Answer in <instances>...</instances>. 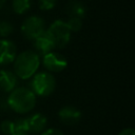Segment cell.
I'll list each match as a JSON object with an SVG mask.
<instances>
[{
	"label": "cell",
	"instance_id": "cell-12",
	"mask_svg": "<svg viewBox=\"0 0 135 135\" xmlns=\"http://www.w3.org/2000/svg\"><path fill=\"white\" fill-rule=\"evenodd\" d=\"M86 8L84 4L78 0H70L66 4V14L70 17H77L82 19L85 16Z\"/></svg>",
	"mask_w": 135,
	"mask_h": 135
},
{
	"label": "cell",
	"instance_id": "cell-18",
	"mask_svg": "<svg viewBox=\"0 0 135 135\" xmlns=\"http://www.w3.org/2000/svg\"><path fill=\"white\" fill-rule=\"evenodd\" d=\"M56 1L57 0H38L39 8L43 11H50L54 8V6L56 5Z\"/></svg>",
	"mask_w": 135,
	"mask_h": 135
},
{
	"label": "cell",
	"instance_id": "cell-1",
	"mask_svg": "<svg viewBox=\"0 0 135 135\" xmlns=\"http://www.w3.org/2000/svg\"><path fill=\"white\" fill-rule=\"evenodd\" d=\"M40 65V57L33 51H25L16 56L14 60L15 75L21 79L33 77Z\"/></svg>",
	"mask_w": 135,
	"mask_h": 135
},
{
	"label": "cell",
	"instance_id": "cell-10",
	"mask_svg": "<svg viewBox=\"0 0 135 135\" xmlns=\"http://www.w3.org/2000/svg\"><path fill=\"white\" fill-rule=\"evenodd\" d=\"M16 84L17 76L15 75V73L7 70L0 71V90L8 93L16 89Z\"/></svg>",
	"mask_w": 135,
	"mask_h": 135
},
{
	"label": "cell",
	"instance_id": "cell-15",
	"mask_svg": "<svg viewBox=\"0 0 135 135\" xmlns=\"http://www.w3.org/2000/svg\"><path fill=\"white\" fill-rule=\"evenodd\" d=\"M66 25L69 26L71 32H78L82 27V19L77 17H70L69 21L66 22Z\"/></svg>",
	"mask_w": 135,
	"mask_h": 135
},
{
	"label": "cell",
	"instance_id": "cell-7",
	"mask_svg": "<svg viewBox=\"0 0 135 135\" xmlns=\"http://www.w3.org/2000/svg\"><path fill=\"white\" fill-rule=\"evenodd\" d=\"M17 50L15 44L6 39L0 40V65H5L15 60Z\"/></svg>",
	"mask_w": 135,
	"mask_h": 135
},
{
	"label": "cell",
	"instance_id": "cell-3",
	"mask_svg": "<svg viewBox=\"0 0 135 135\" xmlns=\"http://www.w3.org/2000/svg\"><path fill=\"white\" fill-rule=\"evenodd\" d=\"M31 86L35 95L44 97V96H49L54 92L56 86V81L51 73L39 72L33 76Z\"/></svg>",
	"mask_w": 135,
	"mask_h": 135
},
{
	"label": "cell",
	"instance_id": "cell-22",
	"mask_svg": "<svg viewBox=\"0 0 135 135\" xmlns=\"http://www.w3.org/2000/svg\"><path fill=\"white\" fill-rule=\"evenodd\" d=\"M13 135H28V134H13Z\"/></svg>",
	"mask_w": 135,
	"mask_h": 135
},
{
	"label": "cell",
	"instance_id": "cell-8",
	"mask_svg": "<svg viewBox=\"0 0 135 135\" xmlns=\"http://www.w3.org/2000/svg\"><path fill=\"white\" fill-rule=\"evenodd\" d=\"M34 45H35L37 52L42 54V55H45L50 52H53V50L56 47L55 42L47 31H44L42 34H40L34 40Z\"/></svg>",
	"mask_w": 135,
	"mask_h": 135
},
{
	"label": "cell",
	"instance_id": "cell-2",
	"mask_svg": "<svg viewBox=\"0 0 135 135\" xmlns=\"http://www.w3.org/2000/svg\"><path fill=\"white\" fill-rule=\"evenodd\" d=\"M7 104L13 111L19 114L28 113L36 104V95L30 89L18 88L11 92L7 98Z\"/></svg>",
	"mask_w": 135,
	"mask_h": 135
},
{
	"label": "cell",
	"instance_id": "cell-16",
	"mask_svg": "<svg viewBox=\"0 0 135 135\" xmlns=\"http://www.w3.org/2000/svg\"><path fill=\"white\" fill-rule=\"evenodd\" d=\"M14 31L13 25L8 21H0V36L1 37H7L9 36Z\"/></svg>",
	"mask_w": 135,
	"mask_h": 135
},
{
	"label": "cell",
	"instance_id": "cell-21",
	"mask_svg": "<svg viewBox=\"0 0 135 135\" xmlns=\"http://www.w3.org/2000/svg\"><path fill=\"white\" fill-rule=\"evenodd\" d=\"M5 2H6V0H0V9L3 8V6L5 5Z\"/></svg>",
	"mask_w": 135,
	"mask_h": 135
},
{
	"label": "cell",
	"instance_id": "cell-13",
	"mask_svg": "<svg viewBox=\"0 0 135 135\" xmlns=\"http://www.w3.org/2000/svg\"><path fill=\"white\" fill-rule=\"evenodd\" d=\"M28 122L27 118H18L14 121V134H28Z\"/></svg>",
	"mask_w": 135,
	"mask_h": 135
},
{
	"label": "cell",
	"instance_id": "cell-5",
	"mask_svg": "<svg viewBox=\"0 0 135 135\" xmlns=\"http://www.w3.org/2000/svg\"><path fill=\"white\" fill-rule=\"evenodd\" d=\"M44 31V21L38 16L27 17L21 25V32L23 36L32 40H35Z\"/></svg>",
	"mask_w": 135,
	"mask_h": 135
},
{
	"label": "cell",
	"instance_id": "cell-19",
	"mask_svg": "<svg viewBox=\"0 0 135 135\" xmlns=\"http://www.w3.org/2000/svg\"><path fill=\"white\" fill-rule=\"evenodd\" d=\"M40 135H63V133L58 129H47L43 131Z\"/></svg>",
	"mask_w": 135,
	"mask_h": 135
},
{
	"label": "cell",
	"instance_id": "cell-17",
	"mask_svg": "<svg viewBox=\"0 0 135 135\" xmlns=\"http://www.w3.org/2000/svg\"><path fill=\"white\" fill-rule=\"evenodd\" d=\"M0 130L5 135H13L14 134V121L3 120L0 124Z\"/></svg>",
	"mask_w": 135,
	"mask_h": 135
},
{
	"label": "cell",
	"instance_id": "cell-6",
	"mask_svg": "<svg viewBox=\"0 0 135 135\" xmlns=\"http://www.w3.org/2000/svg\"><path fill=\"white\" fill-rule=\"evenodd\" d=\"M42 62H43L44 68L47 71L55 72V73L62 72L68 65L66 58L64 56H62L61 54H58L55 52H50V53L43 55Z\"/></svg>",
	"mask_w": 135,
	"mask_h": 135
},
{
	"label": "cell",
	"instance_id": "cell-11",
	"mask_svg": "<svg viewBox=\"0 0 135 135\" xmlns=\"http://www.w3.org/2000/svg\"><path fill=\"white\" fill-rule=\"evenodd\" d=\"M27 122H28V129L30 132L33 133H40L44 131L45 126H46V118L44 115L41 113H35L27 117Z\"/></svg>",
	"mask_w": 135,
	"mask_h": 135
},
{
	"label": "cell",
	"instance_id": "cell-9",
	"mask_svg": "<svg viewBox=\"0 0 135 135\" xmlns=\"http://www.w3.org/2000/svg\"><path fill=\"white\" fill-rule=\"evenodd\" d=\"M58 116L64 124L74 126V124H77L80 121L81 112L78 109H76L75 107L66 105V107H63L58 112Z\"/></svg>",
	"mask_w": 135,
	"mask_h": 135
},
{
	"label": "cell",
	"instance_id": "cell-20",
	"mask_svg": "<svg viewBox=\"0 0 135 135\" xmlns=\"http://www.w3.org/2000/svg\"><path fill=\"white\" fill-rule=\"evenodd\" d=\"M118 135H135V132H134V130H133V129L128 128V129L122 130Z\"/></svg>",
	"mask_w": 135,
	"mask_h": 135
},
{
	"label": "cell",
	"instance_id": "cell-4",
	"mask_svg": "<svg viewBox=\"0 0 135 135\" xmlns=\"http://www.w3.org/2000/svg\"><path fill=\"white\" fill-rule=\"evenodd\" d=\"M52 36L56 47H64L71 39V31L66 25V22L62 20H55L46 30Z\"/></svg>",
	"mask_w": 135,
	"mask_h": 135
},
{
	"label": "cell",
	"instance_id": "cell-14",
	"mask_svg": "<svg viewBox=\"0 0 135 135\" xmlns=\"http://www.w3.org/2000/svg\"><path fill=\"white\" fill-rule=\"evenodd\" d=\"M32 0H13V9L16 14H24L31 8Z\"/></svg>",
	"mask_w": 135,
	"mask_h": 135
}]
</instances>
